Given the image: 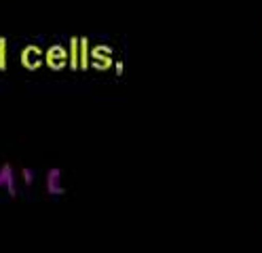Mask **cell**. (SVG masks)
Masks as SVG:
<instances>
[{"mask_svg": "<svg viewBox=\"0 0 262 253\" xmlns=\"http://www.w3.org/2000/svg\"><path fill=\"white\" fill-rule=\"evenodd\" d=\"M0 186L7 188L11 196L17 194V190H15V175H13V169H11L9 163H5L3 167H0Z\"/></svg>", "mask_w": 262, "mask_h": 253, "instance_id": "1", "label": "cell"}, {"mask_svg": "<svg viewBox=\"0 0 262 253\" xmlns=\"http://www.w3.org/2000/svg\"><path fill=\"white\" fill-rule=\"evenodd\" d=\"M24 63L26 65H32V63H36L38 61V53H36V49H26V53H24Z\"/></svg>", "mask_w": 262, "mask_h": 253, "instance_id": "2", "label": "cell"}, {"mask_svg": "<svg viewBox=\"0 0 262 253\" xmlns=\"http://www.w3.org/2000/svg\"><path fill=\"white\" fill-rule=\"evenodd\" d=\"M7 67V40L0 38V70Z\"/></svg>", "mask_w": 262, "mask_h": 253, "instance_id": "3", "label": "cell"}, {"mask_svg": "<svg viewBox=\"0 0 262 253\" xmlns=\"http://www.w3.org/2000/svg\"><path fill=\"white\" fill-rule=\"evenodd\" d=\"M24 177H26V181H30V179H32V175H30V171H24Z\"/></svg>", "mask_w": 262, "mask_h": 253, "instance_id": "4", "label": "cell"}]
</instances>
